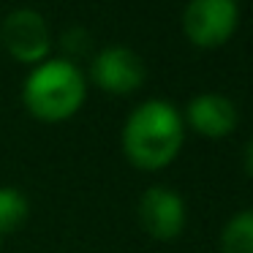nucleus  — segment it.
Instances as JSON below:
<instances>
[{
  "instance_id": "nucleus-9",
  "label": "nucleus",
  "mask_w": 253,
  "mask_h": 253,
  "mask_svg": "<svg viewBox=\"0 0 253 253\" xmlns=\"http://www.w3.org/2000/svg\"><path fill=\"white\" fill-rule=\"evenodd\" d=\"M30 212V204L17 188H0V240L14 231Z\"/></svg>"
},
{
  "instance_id": "nucleus-10",
  "label": "nucleus",
  "mask_w": 253,
  "mask_h": 253,
  "mask_svg": "<svg viewBox=\"0 0 253 253\" xmlns=\"http://www.w3.org/2000/svg\"><path fill=\"white\" fill-rule=\"evenodd\" d=\"M245 164H248V171L253 174V142H251V147H248V158H245Z\"/></svg>"
},
{
  "instance_id": "nucleus-4",
  "label": "nucleus",
  "mask_w": 253,
  "mask_h": 253,
  "mask_svg": "<svg viewBox=\"0 0 253 253\" xmlns=\"http://www.w3.org/2000/svg\"><path fill=\"white\" fill-rule=\"evenodd\" d=\"M0 39L8 55L19 63H41L49 52V25L36 8H17L3 19Z\"/></svg>"
},
{
  "instance_id": "nucleus-3",
  "label": "nucleus",
  "mask_w": 253,
  "mask_h": 253,
  "mask_svg": "<svg viewBox=\"0 0 253 253\" xmlns=\"http://www.w3.org/2000/svg\"><path fill=\"white\" fill-rule=\"evenodd\" d=\"M240 22L237 0H188L182 14V30L199 49L223 46Z\"/></svg>"
},
{
  "instance_id": "nucleus-6",
  "label": "nucleus",
  "mask_w": 253,
  "mask_h": 253,
  "mask_svg": "<svg viewBox=\"0 0 253 253\" xmlns=\"http://www.w3.org/2000/svg\"><path fill=\"white\" fill-rule=\"evenodd\" d=\"M93 82L101 90L115 95H128L142 87L144 82V63L128 46H106L93 60Z\"/></svg>"
},
{
  "instance_id": "nucleus-5",
  "label": "nucleus",
  "mask_w": 253,
  "mask_h": 253,
  "mask_svg": "<svg viewBox=\"0 0 253 253\" xmlns=\"http://www.w3.org/2000/svg\"><path fill=\"white\" fill-rule=\"evenodd\" d=\"M139 223L155 240H174L185 229V202L171 188H147L139 199Z\"/></svg>"
},
{
  "instance_id": "nucleus-7",
  "label": "nucleus",
  "mask_w": 253,
  "mask_h": 253,
  "mask_svg": "<svg viewBox=\"0 0 253 253\" xmlns=\"http://www.w3.org/2000/svg\"><path fill=\"white\" fill-rule=\"evenodd\" d=\"M185 117L196 133L207 139H223L237 126V106L220 93H202L188 104Z\"/></svg>"
},
{
  "instance_id": "nucleus-2",
  "label": "nucleus",
  "mask_w": 253,
  "mask_h": 253,
  "mask_svg": "<svg viewBox=\"0 0 253 253\" xmlns=\"http://www.w3.org/2000/svg\"><path fill=\"white\" fill-rule=\"evenodd\" d=\"M87 82L84 74L71 60H44L28 74L22 87L25 106L33 117L44 123L68 120L82 106Z\"/></svg>"
},
{
  "instance_id": "nucleus-1",
  "label": "nucleus",
  "mask_w": 253,
  "mask_h": 253,
  "mask_svg": "<svg viewBox=\"0 0 253 253\" xmlns=\"http://www.w3.org/2000/svg\"><path fill=\"white\" fill-rule=\"evenodd\" d=\"M182 147V117L169 101H144L128 115L123 150L139 169H164Z\"/></svg>"
},
{
  "instance_id": "nucleus-8",
  "label": "nucleus",
  "mask_w": 253,
  "mask_h": 253,
  "mask_svg": "<svg viewBox=\"0 0 253 253\" xmlns=\"http://www.w3.org/2000/svg\"><path fill=\"white\" fill-rule=\"evenodd\" d=\"M220 253H253V210L237 212L220 231Z\"/></svg>"
}]
</instances>
